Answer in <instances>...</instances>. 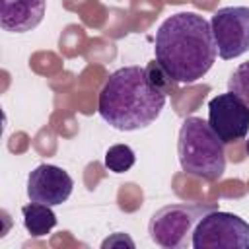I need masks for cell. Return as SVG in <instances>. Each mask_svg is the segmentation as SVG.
<instances>
[{"label": "cell", "mask_w": 249, "mask_h": 249, "mask_svg": "<svg viewBox=\"0 0 249 249\" xmlns=\"http://www.w3.org/2000/svg\"><path fill=\"white\" fill-rule=\"evenodd\" d=\"M208 124L224 144H233L249 134V107L231 91L220 93L208 103Z\"/></svg>", "instance_id": "cell-7"}, {"label": "cell", "mask_w": 249, "mask_h": 249, "mask_svg": "<svg viewBox=\"0 0 249 249\" xmlns=\"http://www.w3.org/2000/svg\"><path fill=\"white\" fill-rule=\"evenodd\" d=\"M177 156L181 169L187 175L216 181L226 171L224 142L212 130L208 121L200 117H187L181 123L177 136Z\"/></svg>", "instance_id": "cell-3"}, {"label": "cell", "mask_w": 249, "mask_h": 249, "mask_svg": "<svg viewBox=\"0 0 249 249\" xmlns=\"http://www.w3.org/2000/svg\"><path fill=\"white\" fill-rule=\"evenodd\" d=\"M146 68V74H148V78H150V82L156 86V88H160L161 91H165L167 95L171 93V91H175L177 89V82L167 74V70L154 58L152 62H148V66H144Z\"/></svg>", "instance_id": "cell-13"}, {"label": "cell", "mask_w": 249, "mask_h": 249, "mask_svg": "<svg viewBox=\"0 0 249 249\" xmlns=\"http://www.w3.org/2000/svg\"><path fill=\"white\" fill-rule=\"evenodd\" d=\"M218 56L231 60L249 51V8L226 6L214 12L210 19Z\"/></svg>", "instance_id": "cell-6"}, {"label": "cell", "mask_w": 249, "mask_h": 249, "mask_svg": "<svg viewBox=\"0 0 249 249\" xmlns=\"http://www.w3.org/2000/svg\"><path fill=\"white\" fill-rule=\"evenodd\" d=\"M72 189V177L58 165L41 163L27 177V196L31 202L56 206L68 200Z\"/></svg>", "instance_id": "cell-8"}, {"label": "cell", "mask_w": 249, "mask_h": 249, "mask_svg": "<svg viewBox=\"0 0 249 249\" xmlns=\"http://www.w3.org/2000/svg\"><path fill=\"white\" fill-rule=\"evenodd\" d=\"M214 204L204 202H175L156 210L148 224L150 239L163 249H181L187 247L193 239V231L198 220L214 210Z\"/></svg>", "instance_id": "cell-4"}, {"label": "cell", "mask_w": 249, "mask_h": 249, "mask_svg": "<svg viewBox=\"0 0 249 249\" xmlns=\"http://www.w3.org/2000/svg\"><path fill=\"white\" fill-rule=\"evenodd\" d=\"M105 167L113 173H124L128 171L134 161H136V156H134V150L126 144H115L111 146L107 152H105Z\"/></svg>", "instance_id": "cell-11"}, {"label": "cell", "mask_w": 249, "mask_h": 249, "mask_svg": "<svg viewBox=\"0 0 249 249\" xmlns=\"http://www.w3.org/2000/svg\"><path fill=\"white\" fill-rule=\"evenodd\" d=\"M47 0H0V25L10 33L35 29L45 18Z\"/></svg>", "instance_id": "cell-9"}, {"label": "cell", "mask_w": 249, "mask_h": 249, "mask_svg": "<svg viewBox=\"0 0 249 249\" xmlns=\"http://www.w3.org/2000/svg\"><path fill=\"white\" fill-rule=\"evenodd\" d=\"M167 93L156 88L146 68L123 66L103 84L97 99V113L117 130H140L150 126L161 113Z\"/></svg>", "instance_id": "cell-2"}, {"label": "cell", "mask_w": 249, "mask_h": 249, "mask_svg": "<svg viewBox=\"0 0 249 249\" xmlns=\"http://www.w3.org/2000/svg\"><path fill=\"white\" fill-rule=\"evenodd\" d=\"M228 91L235 93L249 107V60L241 62L228 80Z\"/></svg>", "instance_id": "cell-12"}, {"label": "cell", "mask_w": 249, "mask_h": 249, "mask_svg": "<svg viewBox=\"0 0 249 249\" xmlns=\"http://www.w3.org/2000/svg\"><path fill=\"white\" fill-rule=\"evenodd\" d=\"M154 53L177 84L198 82L218 54L210 21L195 12L169 16L158 27Z\"/></svg>", "instance_id": "cell-1"}, {"label": "cell", "mask_w": 249, "mask_h": 249, "mask_svg": "<svg viewBox=\"0 0 249 249\" xmlns=\"http://www.w3.org/2000/svg\"><path fill=\"white\" fill-rule=\"evenodd\" d=\"M191 245L195 249H249V224L237 214L214 208L198 220Z\"/></svg>", "instance_id": "cell-5"}, {"label": "cell", "mask_w": 249, "mask_h": 249, "mask_svg": "<svg viewBox=\"0 0 249 249\" xmlns=\"http://www.w3.org/2000/svg\"><path fill=\"white\" fill-rule=\"evenodd\" d=\"M245 152H247V156H249V136H247V140H245Z\"/></svg>", "instance_id": "cell-15"}, {"label": "cell", "mask_w": 249, "mask_h": 249, "mask_svg": "<svg viewBox=\"0 0 249 249\" xmlns=\"http://www.w3.org/2000/svg\"><path fill=\"white\" fill-rule=\"evenodd\" d=\"M123 245L134 247V241H132L128 235H124V233H115V235L107 237V239L101 243V247H103V249H107V247H123Z\"/></svg>", "instance_id": "cell-14"}, {"label": "cell", "mask_w": 249, "mask_h": 249, "mask_svg": "<svg viewBox=\"0 0 249 249\" xmlns=\"http://www.w3.org/2000/svg\"><path fill=\"white\" fill-rule=\"evenodd\" d=\"M23 214V226L33 237H45L54 226H56V214L49 204L31 202L21 208Z\"/></svg>", "instance_id": "cell-10"}]
</instances>
